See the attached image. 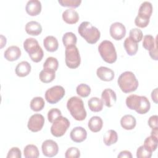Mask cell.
<instances>
[{
	"instance_id": "35",
	"label": "cell",
	"mask_w": 158,
	"mask_h": 158,
	"mask_svg": "<svg viewBox=\"0 0 158 158\" xmlns=\"http://www.w3.org/2000/svg\"><path fill=\"white\" fill-rule=\"evenodd\" d=\"M77 94L83 98L88 96L91 93V88L86 84L81 83L78 85L76 88Z\"/></svg>"
},
{
	"instance_id": "21",
	"label": "cell",
	"mask_w": 158,
	"mask_h": 158,
	"mask_svg": "<svg viewBox=\"0 0 158 158\" xmlns=\"http://www.w3.org/2000/svg\"><path fill=\"white\" fill-rule=\"evenodd\" d=\"M31 65L27 61H22L15 67V73L18 77H24L27 76L31 72Z\"/></svg>"
},
{
	"instance_id": "37",
	"label": "cell",
	"mask_w": 158,
	"mask_h": 158,
	"mask_svg": "<svg viewBox=\"0 0 158 158\" xmlns=\"http://www.w3.org/2000/svg\"><path fill=\"white\" fill-rule=\"evenodd\" d=\"M152 156V152L149 151L143 145L139 146L136 151L138 158H150Z\"/></svg>"
},
{
	"instance_id": "40",
	"label": "cell",
	"mask_w": 158,
	"mask_h": 158,
	"mask_svg": "<svg viewBox=\"0 0 158 158\" xmlns=\"http://www.w3.org/2000/svg\"><path fill=\"white\" fill-rule=\"evenodd\" d=\"M80 156V152L77 148L71 147L69 148L65 153V157L66 158H78Z\"/></svg>"
},
{
	"instance_id": "47",
	"label": "cell",
	"mask_w": 158,
	"mask_h": 158,
	"mask_svg": "<svg viewBox=\"0 0 158 158\" xmlns=\"http://www.w3.org/2000/svg\"><path fill=\"white\" fill-rule=\"evenodd\" d=\"M157 133H158V127L157 128H152V131L151 132V135L154 136H155L156 138H158Z\"/></svg>"
},
{
	"instance_id": "46",
	"label": "cell",
	"mask_w": 158,
	"mask_h": 158,
	"mask_svg": "<svg viewBox=\"0 0 158 158\" xmlns=\"http://www.w3.org/2000/svg\"><path fill=\"white\" fill-rule=\"evenodd\" d=\"M151 98L155 103H157V88H155L151 93Z\"/></svg>"
},
{
	"instance_id": "22",
	"label": "cell",
	"mask_w": 158,
	"mask_h": 158,
	"mask_svg": "<svg viewBox=\"0 0 158 158\" xmlns=\"http://www.w3.org/2000/svg\"><path fill=\"white\" fill-rule=\"evenodd\" d=\"M136 124V118L133 115L130 114L123 116L120 120V125L125 130H132L135 127Z\"/></svg>"
},
{
	"instance_id": "30",
	"label": "cell",
	"mask_w": 158,
	"mask_h": 158,
	"mask_svg": "<svg viewBox=\"0 0 158 158\" xmlns=\"http://www.w3.org/2000/svg\"><path fill=\"white\" fill-rule=\"evenodd\" d=\"M30 108L32 110L38 112L41 110L45 105L44 101L42 97H35L33 98L30 101Z\"/></svg>"
},
{
	"instance_id": "9",
	"label": "cell",
	"mask_w": 158,
	"mask_h": 158,
	"mask_svg": "<svg viewBox=\"0 0 158 158\" xmlns=\"http://www.w3.org/2000/svg\"><path fill=\"white\" fill-rule=\"evenodd\" d=\"M65 95V89L62 86L56 85L46 90L45 99L49 104H56Z\"/></svg>"
},
{
	"instance_id": "44",
	"label": "cell",
	"mask_w": 158,
	"mask_h": 158,
	"mask_svg": "<svg viewBox=\"0 0 158 158\" xmlns=\"http://www.w3.org/2000/svg\"><path fill=\"white\" fill-rule=\"evenodd\" d=\"M119 158H124V157H127V158H132V154L131 153V152L128 151H121L119 154L117 156Z\"/></svg>"
},
{
	"instance_id": "29",
	"label": "cell",
	"mask_w": 158,
	"mask_h": 158,
	"mask_svg": "<svg viewBox=\"0 0 158 158\" xmlns=\"http://www.w3.org/2000/svg\"><path fill=\"white\" fill-rule=\"evenodd\" d=\"M23 154L25 158H37L40 153L37 146L34 144H28L24 148Z\"/></svg>"
},
{
	"instance_id": "19",
	"label": "cell",
	"mask_w": 158,
	"mask_h": 158,
	"mask_svg": "<svg viewBox=\"0 0 158 158\" xmlns=\"http://www.w3.org/2000/svg\"><path fill=\"white\" fill-rule=\"evenodd\" d=\"M26 32L32 36H38L42 31V27L36 21H30L25 25Z\"/></svg>"
},
{
	"instance_id": "43",
	"label": "cell",
	"mask_w": 158,
	"mask_h": 158,
	"mask_svg": "<svg viewBox=\"0 0 158 158\" xmlns=\"http://www.w3.org/2000/svg\"><path fill=\"white\" fill-rule=\"evenodd\" d=\"M157 120H158V117L157 115H152L149 117L148 120V125L152 129L154 128H157Z\"/></svg>"
},
{
	"instance_id": "3",
	"label": "cell",
	"mask_w": 158,
	"mask_h": 158,
	"mask_svg": "<svg viewBox=\"0 0 158 158\" xmlns=\"http://www.w3.org/2000/svg\"><path fill=\"white\" fill-rule=\"evenodd\" d=\"M78 33L87 43L89 44L96 43L100 38L101 33L99 30L89 22H83L78 28Z\"/></svg>"
},
{
	"instance_id": "20",
	"label": "cell",
	"mask_w": 158,
	"mask_h": 158,
	"mask_svg": "<svg viewBox=\"0 0 158 158\" xmlns=\"http://www.w3.org/2000/svg\"><path fill=\"white\" fill-rule=\"evenodd\" d=\"M43 45L46 51L54 52L57 50L59 43L57 38L53 36H48L43 40Z\"/></svg>"
},
{
	"instance_id": "7",
	"label": "cell",
	"mask_w": 158,
	"mask_h": 158,
	"mask_svg": "<svg viewBox=\"0 0 158 158\" xmlns=\"http://www.w3.org/2000/svg\"><path fill=\"white\" fill-rule=\"evenodd\" d=\"M65 61L66 65L70 69H76L80 65L81 57L78 49L75 45L65 48Z\"/></svg>"
},
{
	"instance_id": "48",
	"label": "cell",
	"mask_w": 158,
	"mask_h": 158,
	"mask_svg": "<svg viewBox=\"0 0 158 158\" xmlns=\"http://www.w3.org/2000/svg\"><path fill=\"white\" fill-rule=\"evenodd\" d=\"M1 48H2L4 45L6 44V38L4 37L3 35H1Z\"/></svg>"
},
{
	"instance_id": "16",
	"label": "cell",
	"mask_w": 158,
	"mask_h": 158,
	"mask_svg": "<svg viewBox=\"0 0 158 158\" xmlns=\"http://www.w3.org/2000/svg\"><path fill=\"white\" fill-rule=\"evenodd\" d=\"M96 74L100 80L105 81H112L114 78V71L106 67H99L96 70Z\"/></svg>"
},
{
	"instance_id": "31",
	"label": "cell",
	"mask_w": 158,
	"mask_h": 158,
	"mask_svg": "<svg viewBox=\"0 0 158 158\" xmlns=\"http://www.w3.org/2000/svg\"><path fill=\"white\" fill-rule=\"evenodd\" d=\"M157 143L158 138L151 135L145 139L143 146L149 151L152 152L153 151L156 150L157 148Z\"/></svg>"
},
{
	"instance_id": "27",
	"label": "cell",
	"mask_w": 158,
	"mask_h": 158,
	"mask_svg": "<svg viewBox=\"0 0 158 158\" xmlns=\"http://www.w3.org/2000/svg\"><path fill=\"white\" fill-rule=\"evenodd\" d=\"M54 70H49V69H43L42 70L40 74H39V78L41 81L44 83H48L52 81L55 77H56V73Z\"/></svg>"
},
{
	"instance_id": "1",
	"label": "cell",
	"mask_w": 158,
	"mask_h": 158,
	"mask_svg": "<svg viewBox=\"0 0 158 158\" xmlns=\"http://www.w3.org/2000/svg\"><path fill=\"white\" fill-rule=\"evenodd\" d=\"M126 105L131 110H135L138 114H144L151 107L148 99L144 96L131 94L126 99Z\"/></svg>"
},
{
	"instance_id": "42",
	"label": "cell",
	"mask_w": 158,
	"mask_h": 158,
	"mask_svg": "<svg viewBox=\"0 0 158 158\" xmlns=\"http://www.w3.org/2000/svg\"><path fill=\"white\" fill-rule=\"evenodd\" d=\"M22 153L20 149L17 147L12 148L8 152L7 158H21Z\"/></svg>"
},
{
	"instance_id": "6",
	"label": "cell",
	"mask_w": 158,
	"mask_h": 158,
	"mask_svg": "<svg viewBox=\"0 0 158 158\" xmlns=\"http://www.w3.org/2000/svg\"><path fill=\"white\" fill-rule=\"evenodd\" d=\"M98 51L102 59L107 63L112 64L117 60V52L113 43L109 40L102 41L98 46Z\"/></svg>"
},
{
	"instance_id": "14",
	"label": "cell",
	"mask_w": 158,
	"mask_h": 158,
	"mask_svg": "<svg viewBox=\"0 0 158 158\" xmlns=\"http://www.w3.org/2000/svg\"><path fill=\"white\" fill-rule=\"evenodd\" d=\"M71 139L75 143H81L85 141L87 137L86 130L81 127H76L70 131Z\"/></svg>"
},
{
	"instance_id": "5",
	"label": "cell",
	"mask_w": 158,
	"mask_h": 158,
	"mask_svg": "<svg viewBox=\"0 0 158 158\" xmlns=\"http://www.w3.org/2000/svg\"><path fill=\"white\" fill-rule=\"evenodd\" d=\"M23 48L32 61L39 62L43 57L44 52L38 41L33 38H27L23 42Z\"/></svg>"
},
{
	"instance_id": "12",
	"label": "cell",
	"mask_w": 158,
	"mask_h": 158,
	"mask_svg": "<svg viewBox=\"0 0 158 158\" xmlns=\"http://www.w3.org/2000/svg\"><path fill=\"white\" fill-rule=\"evenodd\" d=\"M109 32L112 38L115 40H120L125 36L126 28L122 23L117 22L110 25Z\"/></svg>"
},
{
	"instance_id": "38",
	"label": "cell",
	"mask_w": 158,
	"mask_h": 158,
	"mask_svg": "<svg viewBox=\"0 0 158 158\" xmlns=\"http://www.w3.org/2000/svg\"><path fill=\"white\" fill-rule=\"evenodd\" d=\"M58 2L64 7H78L81 3V0H59Z\"/></svg>"
},
{
	"instance_id": "10",
	"label": "cell",
	"mask_w": 158,
	"mask_h": 158,
	"mask_svg": "<svg viewBox=\"0 0 158 158\" xmlns=\"http://www.w3.org/2000/svg\"><path fill=\"white\" fill-rule=\"evenodd\" d=\"M44 123V117L40 114L32 115L28 122V128L32 132H37L40 131Z\"/></svg>"
},
{
	"instance_id": "4",
	"label": "cell",
	"mask_w": 158,
	"mask_h": 158,
	"mask_svg": "<svg viewBox=\"0 0 158 158\" xmlns=\"http://www.w3.org/2000/svg\"><path fill=\"white\" fill-rule=\"evenodd\" d=\"M117 83L121 90L125 93L135 91L138 86V81L135 74L130 71L122 73L117 80Z\"/></svg>"
},
{
	"instance_id": "17",
	"label": "cell",
	"mask_w": 158,
	"mask_h": 158,
	"mask_svg": "<svg viewBox=\"0 0 158 158\" xmlns=\"http://www.w3.org/2000/svg\"><path fill=\"white\" fill-rule=\"evenodd\" d=\"M21 56V50L17 46H11L5 51L4 56L9 61H14L17 60Z\"/></svg>"
},
{
	"instance_id": "32",
	"label": "cell",
	"mask_w": 158,
	"mask_h": 158,
	"mask_svg": "<svg viewBox=\"0 0 158 158\" xmlns=\"http://www.w3.org/2000/svg\"><path fill=\"white\" fill-rule=\"evenodd\" d=\"M77 41V36L72 32H67L62 36V42L65 48L72 45H75Z\"/></svg>"
},
{
	"instance_id": "8",
	"label": "cell",
	"mask_w": 158,
	"mask_h": 158,
	"mask_svg": "<svg viewBox=\"0 0 158 158\" xmlns=\"http://www.w3.org/2000/svg\"><path fill=\"white\" fill-rule=\"evenodd\" d=\"M70 127L69 120L62 115L54 121L51 127L52 135L56 137L63 136Z\"/></svg>"
},
{
	"instance_id": "36",
	"label": "cell",
	"mask_w": 158,
	"mask_h": 158,
	"mask_svg": "<svg viewBox=\"0 0 158 158\" xmlns=\"http://www.w3.org/2000/svg\"><path fill=\"white\" fill-rule=\"evenodd\" d=\"M129 35H130L129 37L136 43L140 42L143 37V34L142 31L139 28H136L131 29L130 31Z\"/></svg>"
},
{
	"instance_id": "45",
	"label": "cell",
	"mask_w": 158,
	"mask_h": 158,
	"mask_svg": "<svg viewBox=\"0 0 158 158\" xmlns=\"http://www.w3.org/2000/svg\"><path fill=\"white\" fill-rule=\"evenodd\" d=\"M149 56H151V57L154 59L157 60V45L155 46V48L149 51Z\"/></svg>"
},
{
	"instance_id": "33",
	"label": "cell",
	"mask_w": 158,
	"mask_h": 158,
	"mask_svg": "<svg viewBox=\"0 0 158 158\" xmlns=\"http://www.w3.org/2000/svg\"><path fill=\"white\" fill-rule=\"evenodd\" d=\"M157 45V41L151 35H146L143 37V46L148 51L153 49Z\"/></svg>"
},
{
	"instance_id": "23",
	"label": "cell",
	"mask_w": 158,
	"mask_h": 158,
	"mask_svg": "<svg viewBox=\"0 0 158 158\" xmlns=\"http://www.w3.org/2000/svg\"><path fill=\"white\" fill-rule=\"evenodd\" d=\"M124 48L129 56H134L138 51V44L130 37H127L123 43Z\"/></svg>"
},
{
	"instance_id": "24",
	"label": "cell",
	"mask_w": 158,
	"mask_h": 158,
	"mask_svg": "<svg viewBox=\"0 0 158 158\" xmlns=\"http://www.w3.org/2000/svg\"><path fill=\"white\" fill-rule=\"evenodd\" d=\"M103 125V122L102 118L98 116L92 117L88 122V126L89 130L94 133L99 131Z\"/></svg>"
},
{
	"instance_id": "34",
	"label": "cell",
	"mask_w": 158,
	"mask_h": 158,
	"mask_svg": "<svg viewBox=\"0 0 158 158\" xmlns=\"http://www.w3.org/2000/svg\"><path fill=\"white\" fill-rule=\"evenodd\" d=\"M59 67V62L56 58L54 57H49L46 59L43 64L44 69H49L56 71Z\"/></svg>"
},
{
	"instance_id": "25",
	"label": "cell",
	"mask_w": 158,
	"mask_h": 158,
	"mask_svg": "<svg viewBox=\"0 0 158 158\" xmlns=\"http://www.w3.org/2000/svg\"><path fill=\"white\" fill-rule=\"evenodd\" d=\"M152 13V6L149 1H144L141 3L138 10V15L150 19Z\"/></svg>"
},
{
	"instance_id": "13",
	"label": "cell",
	"mask_w": 158,
	"mask_h": 158,
	"mask_svg": "<svg viewBox=\"0 0 158 158\" xmlns=\"http://www.w3.org/2000/svg\"><path fill=\"white\" fill-rule=\"evenodd\" d=\"M101 99L105 106L110 107L115 103L117 96L114 90L110 88H106L102 92Z\"/></svg>"
},
{
	"instance_id": "41",
	"label": "cell",
	"mask_w": 158,
	"mask_h": 158,
	"mask_svg": "<svg viewBox=\"0 0 158 158\" xmlns=\"http://www.w3.org/2000/svg\"><path fill=\"white\" fill-rule=\"evenodd\" d=\"M149 23V19H147L140 15H137L135 20V25L139 28L146 27Z\"/></svg>"
},
{
	"instance_id": "2",
	"label": "cell",
	"mask_w": 158,
	"mask_h": 158,
	"mask_svg": "<svg viewBox=\"0 0 158 158\" xmlns=\"http://www.w3.org/2000/svg\"><path fill=\"white\" fill-rule=\"evenodd\" d=\"M67 108L71 115L78 121L84 120L86 117V111L83 101L78 96L71 97L67 102Z\"/></svg>"
},
{
	"instance_id": "39",
	"label": "cell",
	"mask_w": 158,
	"mask_h": 158,
	"mask_svg": "<svg viewBox=\"0 0 158 158\" xmlns=\"http://www.w3.org/2000/svg\"><path fill=\"white\" fill-rule=\"evenodd\" d=\"M62 115L61 111L57 108H52L48 112V118L49 122L53 123L55 120Z\"/></svg>"
},
{
	"instance_id": "11",
	"label": "cell",
	"mask_w": 158,
	"mask_h": 158,
	"mask_svg": "<svg viewBox=\"0 0 158 158\" xmlns=\"http://www.w3.org/2000/svg\"><path fill=\"white\" fill-rule=\"evenodd\" d=\"M43 154L46 156L52 157L56 156L59 151V147L57 143L52 139L44 141L41 146Z\"/></svg>"
},
{
	"instance_id": "15",
	"label": "cell",
	"mask_w": 158,
	"mask_h": 158,
	"mask_svg": "<svg viewBox=\"0 0 158 158\" xmlns=\"http://www.w3.org/2000/svg\"><path fill=\"white\" fill-rule=\"evenodd\" d=\"M27 13L31 16H36L41 11V3L38 0H30L25 7Z\"/></svg>"
},
{
	"instance_id": "26",
	"label": "cell",
	"mask_w": 158,
	"mask_h": 158,
	"mask_svg": "<svg viewBox=\"0 0 158 158\" xmlns=\"http://www.w3.org/2000/svg\"><path fill=\"white\" fill-rule=\"evenodd\" d=\"M103 102L102 99L97 97H92L88 101L89 109L93 112H100L103 109Z\"/></svg>"
},
{
	"instance_id": "18",
	"label": "cell",
	"mask_w": 158,
	"mask_h": 158,
	"mask_svg": "<svg viewBox=\"0 0 158 158\" xmlns=\"http://www.w3.org/2000/svg\"><path fill=\"white\" fill-rule=\"evenodd\" d=\"M62 19L68 24H74L78 21L79 15L73 9H67L63 12Z\"/></svg>"
},
{
	"instance_id": "28",
	"label": "cell",
	"mask_w": 158,
	"mask_h": 158,
	"mask_svg": "<svg viewBox=\"0 0 158 158\" xmlns=\"http://www.w3.org/2000/svg\"><path fill=\"white\" fill-rule=\"evenodd\" d=\"M118 140V135L117 132L114 130L107 131L104 135L103 141L106 146H111L116 143Z\"/></svg>"
}]
</instances>
